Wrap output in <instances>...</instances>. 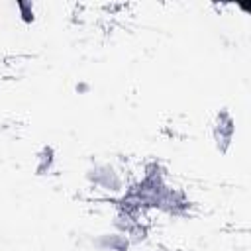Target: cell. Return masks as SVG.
Returning <instances> with one entry per match:
<instances>
[{"label":"cell","mask_w":251,"mask_h":251,"mask_svg":"<svg viewBox=\"0 0 251 251\" xmlns=\"http://www.w3.org/2000/svg\"><path fill=\"white\" fill-rule=\"evenodd\" d=\"M214 141H216V149L226 155L227 149L231 147L233 141V133H235V120L229 114L227 108H222L216 116V124H214Z\"/></svg>","instance_id":"cell-2"},{"label":"cell","mask_w":251,"mask_h":251,"mask_svg":"<svg viewBox=\"0 0 251 251\" xmlns=\"http://www.w3.org/2000/svg\"><path fill=\"white\" fill-rule=\"evenodd\" d=\"M239 8H241L243 12H249V10H251V6H249V4H239Z\"/></svg>","instance_id":"cell-7"},{"label":"cell","mask_w":251,"mask_h":251,"mask_svg":"<svg viewBox=\"0 0 251 251\" xmlns=\"http://www.w3.org/2000/svg\"><path fill=\"white\" fill-rule=\"evenodd\" d=\"M86 180L106 192H114V194H120L124 190V184H122V178L120 175L114 171L112 165H94L86 171Z\"/></svg>","instance_id":"cell-1"},{"label":"cell","mask_w":251,"mask_h":251,"mask_svg":"<svg viewBox=\"0 0 251 251\" xmlns=\"http://www.w3.org/2000/svg\"><path fill=\"white\" fill-rule=\"evenodd\" d=\"M55 167V149L51 145H43L37 153V165H35V175L43 176L49 175Z\"/></svg>","instance_id":"cell-4"},{"label":"cell","mask_w":251,"mask_h":251,"mask_svg":"<svg viewBox=\"0 0 251 251\" xmlns=\"http://www.w3.org/2000/svg\"><path fill=\"white\" fill-rule=\"evenodd\" d=\"M75 90H76L78 94H88V92H90V84L84 82V80H80V82L75 86Z\"/></svg>","instance_id":"cell-6"},{"label":"cell","mask_w":251,"mask_h":251,"mask_svg":"<svg viewBox=\"0 0 251 251\" xmlns=\"http://www.w3.org/2000/svg\"><path fill=\"white\" fill-rule=\"evenodd\" d=\"M16 8H18L20 20H22L24 24H33V22H35V10H33V4H31V2L18 0V2H16Z\"/></svg>","instance_id":"cell-5"},{"label":"cell","mask_w":251,"mask_h":251,"mask_svg":"<svg viewBox=\"0 0 251 251\" xmlns=\"http://www.w3.org/2000/svg\"><path fill=\"white\" fill-rule=\"evenodd\" d=\"M94 245L98 249H102V251H127L131 241H129V237L126 233L116 231V233H102V235H98L94 239Z\"/></svg>","instance_id":"cell-3"}]
</instances>
